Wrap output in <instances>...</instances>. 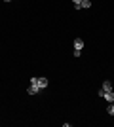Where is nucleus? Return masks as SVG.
Listing matches in <instances>:
<instances>
[{"mask_svg": "<svg viewBox=\"0 0 114 127\" xmlns=\"http://www.w3.org/2000/svg\"><path fill=\"white\" fill-rule=\"evenodd\" d=\"M31 84L38 85L40 89H46V87H48V84H49V80L46 78V76H42V78H31Z\"/></svg>", "mask_w": 114, "mask_h": 127, "instance_id": "nucleus-1", "label": "nucleus"}, {"mask_svg": "<svg viewBox=\"0 0 114 127\" xmlns=\"http://www.w3.org/2000/svg\"><path fill=\"white\" fill-rule=\"evenodd\" d=\"M40 91H42V89H40L38 85L31 84V85H29V89H27V93H29V95H36V93H40Z\"/></svg>", "mask_w": 114, "mask_h": 127, "instance_id": "nucleus-2", "label": "nucleus"}, {"mask_svg": "<svg viewBox=\"0 0 114 127\" xmlns=\"http://www.w3.org/2000/svg\"><path fill=\"white\" fill-rule=\"evenodd\" d=\"M101 89H103V91H112V89H114L112 82H110V80H105V82H103V87H101Z\"/></svg>", "mask_w": 114, "mask_h": 127, "instance_id": "nucleus-3", "label": "nucleus"}, {"mask_svg": "<svg viewBox=\"0 0 114 127\" xmlns=\"http://www.w3.org/2000/svg\"><path fill=\"white\" fill-rule=\"evenodd\" d=\"M103 99H105L107 102H114V93H112V91H105Z\"/></svg>", "mask_w": 114, "mask_h": 127, "instance_id": "nucleus-4", "label": "nucleus"}, {"mask_svg": "<svg viewBox=\"0 0 114 127\" xmlns=\"http://www.w3.org/2000/svg\"><path fill=\"white\" fill-rule=\"evenodd\" d=\"M84 48V40H82V38H76L74 40V49H82Z\"/></svg>", "mask_w": 114, "mask_h": 127, "instance_id": "nucleus-5", "label": "nucleus"}, {"mask_svg": "<svg viewBox=\"0 0 114 127\" xmlns=\"http://www.w3.org/2000/svg\"><path fill=\"white\" fill-rule=\"evenodd\" d=\"M84 8H91V0H82V4H80V10H84Z\"/></svg>", "mask_w": 114, "mask_h": 127, "instance_id": "nucleus-6", "label": "nucleus"}, {"mask_svg": "<svg viewBox=\"0 0 114 127\" xmlns=\"http://www.w3.org/2000/svg\"><path fill=\"white\" fill-rule=\"evenodd\" d=\"M107 112H109L110 116H114V102H109V108H107Z\"/></svg>", "mask_w": 114, "mask_h": 127, "instance_id": "nucleus-7", "label": "nucleus"}, {"mask_svg": "<svg viewBox=\"0 0 114 127\" xmlns=\"http://www.w3.org/2000/svg\"><path fill=\"white\" fill-rule=\"evenodd\" d=\"M72 4H74L76 10H80V4H82V0H72Z\"/></svg>", "mask_w": 114, "mask_h": 127, "instance_id": "nucleus-8", "label": "nucleus"}, {"mask_svg": "<svg viewBox=\"0 0 114 127\" xmlns=\"http://www.w3.org/2000/svg\"><path fill=\"white\" fill-rule=\"evenodd\" d=\"M82 55V49H74V57H80Z\"/></svg>", "mask_w": 114, "mask_h": 127, "instance_id": "nucleus-9", "label": "nucleus"}, {"mask_svg": "<svg viewBox=\"0 0 114 127\" xmlns=\"http://www.w3.org/2000/svg\"><path fill=\"white\" fill-rule=\"evenodd\" d=\"M4 2H11V0H4Z\"/></svg>", "mask_w": 114, "mask_h": 127, "instance_id": "nucleus-10", "label": "nucleus"}, {"mask_svg": "<svg viewBox=\"0 0 114 127\" xmlns=\"http://www.w3.org/2000/svg\"><path fill=\"white\" fill-rule=\"evenodd\" d=\"M112 93H114V89H112Z\"/></svg>", "mask_w": 114, "mask_h": 127, "instance_id": "nucleus-11", "label": "nucleus"}]
</instances>
